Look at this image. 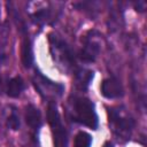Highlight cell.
I'll list each match as a JSON object with an SVG mask.
<instances>
[{"label":"cell","instance_id":"1","mask_svg":"<svg viewBox=\"0 0 147 147\" xmlns=\"http://www.w3.org/2000/svg\"><path fill=\"white\" fill-rule=\"evenodd\" d=\"M75 119L93 130L98 127V115L94 105L87 98H77L74 105Z\"/></svg>","mask_w":147,"mask_h":147},{"label":"cell","instance_id":"2","mask_svg":"<svg viewBox=\"0 0 147 147\" xmlns=\"http://www.w3.org/2000/svg\"><path fill=\"white\" fill-rule=\"evenodd\" d=\"M47 118L52 129L53 140L55 147H68V136L65 127L62 124V119L57 111L56 105L54 102L48 103L47 108Z\"/></svg>","mask_w":147,"mask_h":147},{"label":"cell","instance_id":"3","mask_svg":"<svg viewBox=\"0 0 147 147\" xmlns=\"http://www.w3.org/2000/svg\"><path fill=\"white\" fill-rule=\"evenodd\" d=\"M109 121L114 125V131L122 137H129L132 127H133V121L130 118L122 117L118 111L110 109L109 110Z\"/></svg>","mask_w":147,"mask_h":147},{"label":"cell","instance_id":"4","mask_svg":"<svg viewBox=\"0 0 147 147\" xmlns=\"http://www.w3.org/2000/svg\"><path fill=\"white\" fill-rule=\"evenodd\" d=\"M101 94L107 99H116L123 96L124 90L118 79L110 77L101 83Z\"/></svg>","mask_w":147,"mask_h":147},{"label":"cell","instance_id":"5","mask_svg":"<svg viewBox=\"0 0 147 147\" xmlns=\"http://www.w3.org/2000/svg\"><path fill=\"white\" fill-rule=\"evenodd\" d=\"M100 52V46L98 42L93 41V40H87L84 45V47L82 48L80 53H79V57L82 61L86 62V63H90V62H93L98 54Z\"/></svg>","mask_w":147,"mask_h":147},{"label":"cell","instance_id":"6","mask_svg":"<svg viewBox=\"0 0 147 147\" xmlns=\"http://www.w3.org/2000/svg\"><path fill=\"white\" fill-rule=\"evenodd\" d=\"M25 122L32 130L37 131L41 125L40 110L32 105L26 106V108H25Z\"/></svg>","mask_w":147,"mask_h":147},{"label":"cell","instance_id":"7","mask_svg":"<svg viewBox=\"0 0 147 147\" xmlns=\"http://www.w3.org/2000/svg\"><path fill=\"white\" fill-rule=\"evenodd\" d=\"M23 90H24V82H23V79L20 76H16V77H13L8 82L6 92H7V95L8 96H10V98H17L22 93Z\"/></svg>","mask_w":147,"mask_h":147},{"label":"cell","instance_id":"8","mask_svg":"<svg viewBox=\"0 0 147 147\" xmlns=\"http://www.w3.org/2000/svg\"><path fill=\"white\" fill-rule=\"evenodd\" d=\"M21 59L24 68H30L33 61V54H32V47L31 42L28 38H25L22 42V49H21Z\"/></svg>","mask_w":147,"mask_h":147},{"label":"cell","instance_id":"9","mask_svg":"<svg viewBox=\"0 0 147 147\" xmlns=\"http://www.w3.org/2000/svg\"><path fill=\"white\" fill-rule=\"evenodd\" d=\"M92 137L85 131H79L74 140V147H91Z\"/></svg>","mask_w":147,"mask_h":147},{"label":"cell","instance_id":"10","mask_svg":"<svg viewBox=\"0 0 147 147\" xmlns=\"http://www.w3.org/2000/svg\"><path fill=\"white\" fill-rule=\"evenodd\" d=\"M7 125L13 131H16V130L20 129L21 122H20V117H18V115H17V113H16L15 109L11 110V113H10V115L8 117V121H7Z\"/></svg>","mask_w":147,"mask_h":147},{"label":"cell","instance_id":"11","mask_svg":"<svg viewBox=\"0 0 147 147\" xmlns=\"http://www.w3.org/2000/svg\"><path fill=\"white\" fill-rule=\"evenodd\" d=\"M105 147H113V145H111V144H109V142H107V144L105 145Z\"/></svg>","mask_w":147,"mask_h":147},{"label":"cell","instance_id":"12","mask_svg":"<svg viewBox=\"0 0 147 147\" xmlns=\"http://www.w3.org/2000/svg\"><path fill=\"white\" fill-rule=\"evenodd\" d=\"M0 87H1V75H0Z\"/></svg>","mask_w":147,"mask_h":147}]
</instances>
